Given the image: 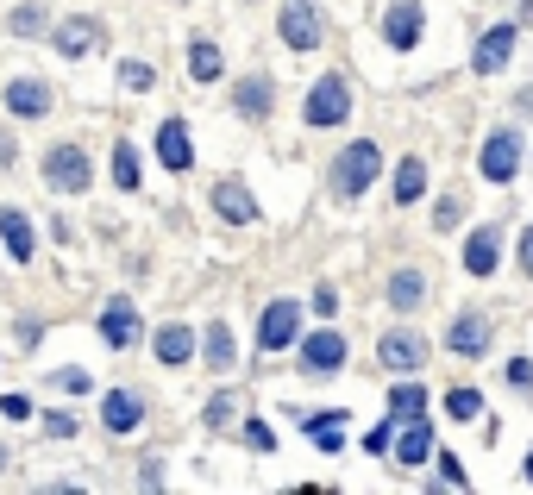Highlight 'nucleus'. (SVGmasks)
<instances>
[{
  "instance_id": "28",
  "label": "nucleus",
  "mask_w": 533,
  "mask_h": 495,
  "mask_svg": "<svg viewBox=\"0 0 533 495\" xmlns=\"http://www.w3.org/2000/svg\"><path fill=\"white\" fill-rule=\"evenodd\" d=\"M44 19H51L44 7H19V13L7 19V32H13V38H51V26H44Z\"/></svg>"
},
{
  "instance_id": "26",
  "label": "nucleus",
  "mask_w": 533,
  "mask_h": 495,
  "mask_svg": "<svg viewBox=\"0 0 533 495\" xmlns=\"http://www.w3.org/2000/svg\"><path fill=\"white\" fill-rule=\"evenodd\" d=\"M389 414H396V420H414V414H427V389L414 383V376H402V383L389 389Z\"/></svg>"
},
{
  "instance_id": "1",
  "label": "nucleus",
  "mask_w": 533,
  "mask_h": 495,
  "mask_svg": "<svg viewBox=\"0 0 533 495\" xmlns=\"http://www.w3.org/2000/svg\"><path fill=\"white\" fill-rule=\"evenodd\" d=\"M377 170H383V151L370 145V138L345 145V151L333 157V195H339V201H364L370 182H377Z\"/></svg>"
},
{
  "instance_id": "42",
  "label": "nucleus",
  "mask_w": 533,
  "mask_h": 495,
  "mask_svg": "<svg viewBox=\"0 0 533 495\" xmlns=\"http://www.w3.org/2000/svg\"><path fill=\"white\" fill-rule=\"evenodd\" d=\"M7 458H13V452H7V445H0V470H7Z\"/></svg>"
},
{
  "instance_id": "38",
  "label": "nucleus",
  "mask_w": 533,
  "mask_h": 495,
  "mask_svg": "<svg viewBox=\"0 0 533 495\" xmlns=\"http://www.w3.org/2000/svg\"><path fill=\"white\" fill-rule=\"evenodd\" d=\"M0 414H7V420H26L32 402H26V395H0Z\"/></svg>"
},
{
  "instance_id": "35",
  "label": "nucleus",
  "mask_w": 533,
  "mask_h": 495,
  "mask_svg": "<svg viewBox=\"0 0 533 495\" xmlns=\"http://www.w3.org/2000/svg\"><path fill=\"white\" fill-rule=\"evenodd\" d=\"M433 464H439V483H452V489H465V483H471V477H465V464H458L452 452H439Z\"/></svg>"
},
{
  "instance_id": "27",
  "label": "nucleus",
  "mask_w": 533,
  "mask_h": 495,
  "mask_svg": "<svg viewBox=\"0 0 533 495\" xmlns=\"http://www.w3.org/2000/svg\"><path fill=\"white\" fill-rule=\"evenodd\" d=\"M157 358H164V364H189L195 358V333H189V326H164V333H157Z\"/></svg>"
},
{
  "instance_id": "32",
  "label": "nucleus",
  "mask_w": 533,
  "mask_h": 495,
  "mask_svg": "<svg viewBox=\"0 0 533 495\" xmlns=\"http://www.w3.org/2000/svg\"><path fill=\"white\" fill-rule=\"evenodd\" d=\"M233 414H239V395H233V389H220L214 402H207V427H233Z\"/></svg>"
},
{
  "instance_id": "18",
  "label": "nucleus",
  "mask_w": 533,
  "mask_h": 495,
  "mask_svg": "<svg viewBox=\"0 0 533 495\" xmlns=\"http://www.w3.org/2000/svg\"><path fill=\"white\" fill-rule=\"evenodd\" d=\"M0 245H7L13 264H32V251H38V239H32V214H19V207H0Z\"/></svg>"
},
{
  "instance_id": "10",
  "label": "nucleus",
  "mask_w": 533,
  "mask_h": 495,
  "mask_svg": "<svg viewBox=\"0 0 533 495\" xmlns=\"http://www.w3.org/2000/svg\"><path fill=\"white\" fill-rule=\"evenodd\" d=\"M51 44H57V57H88V51L101 44V19H95V13L57 19V26H51Z\"/></svg>"
},
{
  "instance_id": "19",
  "label": "nucleus",
  "mask_w": 533,
  "mask_h": 495,
  "mask_svg": "<svg viewBox=\"0 0 533 495\" xmlns=\"http://www.w3.org/2000/svg\"><path fill=\"white\" fill-rule=\"evenodd\" d=\"M496 264H502V226H477L465 239V270L471 276H496Z\"/></svg>"
},
{
  "instance_id": "9",
  "label": "nucleus",
  "mask_w": 533,
  "mask_h": 495,
  "mask_svg": "<svg viewBox=\"0 0 533 495\" xmlns=\"http://www.w3.org/2000/svg\"><path fill=\"white\" fill-rule=\"evenodd\" d=\"M51 107H57L51 82H38V76H13L7 82V113H13V120H44Z\"/></svg>"
},
{
  "instance_id": "15",
  "label": "nucleus",
  "mask_w": 533,
  "mask_h": 495,
  "mask_svg": "<svg viewBox=\"0 0 533 495\" xmlns=\"http://www.w3.org/2000/svg\"><path fill=\"white\" fill-rule=\"evenodd\" d=\"M490 339H496V326L483 320V314H458V320L446 326V345L458 351V358H483V351H490Z\"/></svg>"
},
{
  "instance_id": "12",
  "label": "nucleus",
  "mask_w": 533,
  "mask_h": 495,
  "mask_svg": "<svg viewBox=\"0 0 533 495\" xmlns=\"http://www.w3.org/2000/svg\"><path fill=\"white\" fill-rule=\"evenodd\" d=\"M101 420H107V433H138V427H145V395H138V389H107L101 395Z\"/></svg>"
},
{
  "instance_id": "16",
  "label": "nucleus",
  "mask_w": 533,
  "mask_h": 495,
  "mask_svg": "<svg viewBox=\"0 0 533 495\" xmlns=\"http://www.w3.org/2000/svg\"><path fill=\"white\" fill-rule=\"evenodd\" d=\"M421 0H396V7L383 13V38L396 44V51H414V44H421Z\"/></svg>"
},
{
  "instance_id": "23",
  "label": "nucleus",
  "mask_w": 533,
  "mask_h": 495,
  "mask_svg": "<svg viewBox=\"0 0 533 495\" xmlns=\"http://www.w3.org/2000/svg\"><path fill=\"white\" fill-rule=\"evenodd\" d=\"M421 301H427V276L421 270H396V276H389V308H396V314H414Z\"/></svg>"
},
{
  "instance_id": "24",
  "label": "nucleus",
  "mask_w": 533,
  "mask_h": 495,
  "mask_svg": "<svg viewBox=\"0 0 533 495\" xmlns=\"http://www.w3.org/2000/svg\"><path fill=\"white\" fill-rule=\"evenodd\" d=\"M189 76H195V82H220V76H226V57H220L214 38H195V44H189Z\"/></svg>"
},
{
  "instance_id": "34",
  "label": "nucleus",
  "mask_w": 533,
  "mask_h": 495,
  "mask_svg": "<svg viewBox=\"0 0 533 495\" xmlns=\"http://www.w3.org/2000/svg\"><path fill=\"white\" fill-rule=\"evenodd\" d=\"M44 433H51V439H76V414H69V408H51V414H44Z\"/></svg>"
},
{
  "instance_id": "20",
  "label": "nucleus",
  "mask_w": 533,
  "mask_h": 495,
  "mask_svg": "<svg viewBox=\"0 0 533 495\" xmlns=\"http://www.w3.org/2000/svg\"><path fill=\"white\" fill-rule=\"evenodd\" d=\"M101 339H107L113 351H126V345L138 339V308H132L126 295H113L107 308H101Z\"/></svg>"
},
{
  "instance_id": "41",
  "label": "nucleus",
  "mask_w": 533,
  "mask_h": 495,
  "mask_svg": "<svg viewBox=\"0 0 533 495\" xmlns=\"http://www.w3.org/2000/svg\"><path fill=\"white\" fill-rule=\"evenodd\" d=\"M19 157V145H13V132H0V163H13Z\"/></svg>"
},
{
  "instance_id": "8",
  "label": "nucleus",
  "mask_w": 533,
  "mask_h": 495,
  "mask_svg": "<svg viewBox=\"0 0 533 495\" xmlns=\"http://www.w3.org/2000/svg\"><path fill=\"white\" fill-rule=\"evenodd\" d=\"M157 163L170 176H189L195 170V138H189V120H164L157 126Z\"/></svg>"
},
{
  "instance_id": "11",
  "label": "nucleus",
  "mask_w": 533,
  "mask_h": 495,
  "mask_svg": "<svg viewBox=\"0 0 533 495\" xmlns=\"http://www.w3.org/2000/svg\"><path fill=\"white\" fill-rule=\"evenodd\" d=\"M508 57H515V19H502V26H490L477 38V57H471V69L477 76H502L508 69Z\"/></svg>"
},
{
  "instance_id": "39",
  "label": "nucleus",
  "mask_w": 533,
  "mask_h": 495,
  "mask_svg": "<svg viewBox=\"0 0 533 495\" xmlns=\"http://www.w3.org/2000/svg\"><path fill=\"white\" fill-rule=\"evenodd\" d=\"M521 276H533V220H527V232H521Z\"/></svg>"
},
{
  "instance_id": "30",
  "label": "nucleus",
  "mask_w": 533,
  "mask_h": 495,
  "mask_svg": "<svg viewBox=\"0 0 533 495\" xmlns=\"http://www.w3.org/2000/svg\"><path fill=\"white\" fill-rule=\"evenodd\" d=\"M446 414H452V420H477V414H483V395H477V389H452V395H446Z\"/></svg>"
},
{
  "instance_id": "14",
  "label": "nucleus",
  "mask_w": 533,
  "mask_h": 495,
  "mask_svg": "<svg viewBox=\"0 0 533 495\" xmlns=\"http://www.w3.org/2000/svg\"><path fill=\"white\" fill-rule=\"evenodd\" d=\"M214 214L226 226H251V220H258V195H251L239 176H226V182H214Z\"/></svg>"
},
{
  "instance_id": "3",
  "label": "nucleus",
  "mask_w": 533,
  "mask_h": 495,
  "mask_svg": "<svg viewBox=\"0 0 533 495\" xmlns=\"http://www.w3.org/2000/svg\"><path fill=\"white\" fill-rule=\"evenodd\" d=\"M521 163H527V138H521L515 126H496L490 138H483V151H477L483 182H515V176H521Z\"/></svg>"
},
{
  "instance_id": "6",
  "label": "nucleus",
  "mask_w": 533,
  "mask_h": 495,
  "mask_svg": "<svg viewBox=\"0 0 533 495\" xmlns=\"http://www.w3.org/2000/svg\"><path fill=\"white\" fill-rule=\"evenodd\" d=\"M377 358H383V370H396V376H414V370H427V339L414 333V326H396V333H383Z\"/></svg>"
},
{
  "instance_id": "17",
  "label": "nucleus",
  "mask_w": 533,
  "mask_h": 495,
  "mask_svg": "<svg viewBox=\"0 0 533 495\" xmlns=\"http://www.w3.org/2000/svg\"><path fill=\"white\" fill-rule=\"evenodd\" d=\"M389 445H396V464L414 470V464H427V458H433V427H427L421 414H414V420H402V427H396V439H389Z\"/></svg>"
},
{
  "instance_id": "21",
  "label": "nucleus",
  "mask_w": 533,
  "mask_h": 495,
  "mask_svg": "<svg viewBox=\"0 0 533 495\" xmlns=\"http://www.w3.org/2000/svg\"><path fill=\"white\" fill-rule=\"evenodd\" d=\"M233 107H239V120H270V107H276V82L270 76H245L233 88Z\"/></svg>"
},
{
  "instance_id": "13",
  "label": "nucleus",
  "mask_w": 533,
  "mask_h": 495,
  "mask_svg": "<svg viewBox=\"0 0 533 495\" xmlns=\"http://www.w3.org/2000/svg\"><path fill=\"white\" fill-rule=\"evenodd\" d=\"M295 339H301V308H295V301H270L264 326H258V351H283Z\"/></svg>"
},
{
  "instance_id": "2",
  "label": "nucleus",
  "mask_w": 533,
  "mask_h": 495,
  "mask_svg": "<svg viewBox=\"0 0 533 495\" xmlns=\"http://www.w3.org/2000/svg\"><path fill=\"white\" fill-rule=\"evenodd\" d=\"M301 120H308L314 132H333V126L352 120V88H345L339 69H327V76L308 88V101H301Z\"/></svg>"
},
{
  "instance_id": "37",
  "label": "nucleus",
  "mask_w": 533,
  "mask_h": 495,
  "mask_svg": "<svg viewBox=\"0 0 533 495\" xmlns=\"http://www.w3.org/2000/svg\"><path fill=\"white\" fill-rule=\"evenodd\" d=\"M508 383H515L521 395H533V364H527V358H515V364H508Z\"/></svg>"
},
{
  "instance_id": "4",
  "label": "nucleus",
  "mask_w": 533,
  "mask_h": 495,
  "mask_svg": "<svg viewBox=\"0 0 533 495\" xmlns=\"http://www.w3.org/2000/svg\"><path fill=\"white\" fill-rule=\"evenodd\" d=\"M88 182H95V170H88L82 145H51L44 151V188H51V195H82Z\"/></svg>"
},
{
  "instance_id": "31",
  "label": "nucleus",
  "mask_w": 533,
  "mask_h": 495,
  "mask_svg": "<svg viewBox=\"0 0 533 495\" xmlns=\"http://www.w3.org/2000/svg\"><path fill=\"white\" fill-rule=\"evenodd\" d=\"M458 220H465V195H439V207H433V232H452Z\"/></svg>"
},
{
  "instance_id": "25",
  "label": "nucleus",
  "mask_w": 533,
  "mask_h": 495,
  "mask_svg": "<svg viewBox=\"0 0 533 495\" xmlns=\"http://www.w3.org/2000/svg\"><path fill=\"white\" fill-rule=\"evenodd\" d=\"M421 195H427V163L421 157H402L396 163V207H414Z\"/></svg>"
},
{
  "instance_id": "5",
  "label": "nucleus",
  "mask_w": 533,
  "mask_h": 495,
  "mask_svg": "<svg viewBox=\"0 0 533 495\" xmlns=\"http://www.w3.org/2000/svg\"><path fill=\"white\" fill-rule=\"evenodd\" d=\"M283 44L289 51H320V44H327V13H320V0H283Z\"/></svg>"
},
{
  "instance_id": "43",
  "label": "nucleus",
  "mask_w": 533,
  "mask_h": 495,
  "mask_svg": "<svg viewBox=\"0 0 533 495\" xmlns=\"http://www.w3.org/2000/svg\"><path fill=\"white\" fill-rule=\"evenodd\" d=\"M527 483H533V452H527Z\"/></svg>"
},
{
  "instance_id": "22",
  "label": "nucleus",
  "mask_w": 533,
  "mask_h": 495,
  "mask_svg": "<svg viewBox=\"0 0 533 495\" xmlns=\"http://www.w3.org/2000/svg\"><path fill=\"white\" fill-rule=\"evenodd\" d=\"M195 351L207 358V370H233V326H226V320H207V333L195 339Z\"/></svg>"
},
{
  "instance_id": "36",
  "label": "nucleus",
  "mask_w": 533,
  "mask_h": 495,
  "mask_svg": "<svg viewBox=\"0 0 533 495\" xmlns=\"http://www.w3.org/2000/svg\"><path fill=\"white\" fill-rule=\"evenodd\" d=\"M245 445H251V452H276V433H270V427H258V420H251V427H245Z\"/></svg>"
},
{
  "instance_id": "33",
  "label": "nucleus",
  "mask_w": 533,
  "mask_h": 495,
  "mask_svg": "<svg viewBox=\"0 0 533 495\" xmlns=\"http://www.w3.org/2000/svg\"><path fill=\"white\" fill-rule=\"evenodd\" d=\"M120 82H126L132 94H145L157 76H151V63H145V57H126V63H120Z\"/></svg>"
},
{
  "instance_id": "7",
  "label": "nucleus",
  "mask_w": 533,
  "mask_h": 495,
  "mask_svg": "<svg viewBox=\"0 0 533 495\" xmlns=\"http://www.w3.org/2000/svg\"><path fill=\"white\" fill-rule=\"evenodd\" d=\"M301 370H308V376H333V370H345V333H333V326L308 333V339H301Z\"/></svg>"
},
{
  "instance_id": "40",
  "label": "nucleus",
  "mask_w": 533,
  "mask_h": 495,
  "mask_svg": "<svg viewBox=\"0 0 533 495\" xmlns=\"http://www.w3.org/2000/svg\"><path fill=\"white\" fill-rule=\"evenodd\" d=\"M63 389H69V395H82V389H88V370L69 364V370H63Z\"/></svg>"
},
{
  "instance_id": "29",
  "label": "nucleus",
  "mask_w": 533,
  "mask_h": 495,
  "mask_svg": "<svg viewBox=\"0 0 533 495\" xmlns=\"http://www.w3.org/2000/svg\"><path fill=\"white\" fill-rule=\"evenodd\" d=\"M113 182H120L126 195L138 188V151H132V145H113Z\"/></svg>"
}]
</instances>
